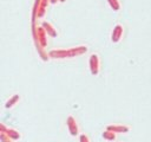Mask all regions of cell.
<instances>
[{"mask_svg": "<svg viewBox=\"0 0 151 142\" xmlns=\"http://www.w3.org/2000/svg\"><path fill=\"white\" fill-rule=\"evenodd\" d=\"M123 33H124V27L120 24H117L113 27L112 33H111V40H112V43H118L122 39Z\"/></svg>", "mask_w": 151, "mask_h": 142, "instance_id": "5b68a950", "label": "cell"}, {"mask_svg": "<svg viewBox=\"0 0 151 142\" xmlns=\"http://www.w3.org/2000/svg\"><path fill=\"white\" fill-rule=\"evenodd\" d=\"M1 141L2 142H12V138L6 134V133H1Z\"/></svg>", "mask_w": 151, "mask_h": 142, "instance_id": "7c38bea8", "label": "cell"}, {"mask_svg": "<svg viewBox=\"0 0 151 142\" xmlns=\"http://www.w3.org/2000/svg\"><path fill=\"white\" fill-rule=\"evenodd\" d=\"M66 124H67V129L70 131V134L72 136H77L79 134V128H78V123L76 121L74 117L72 116H68L67 117V121H66Z\"/></svg>", "mask_w": 151, "mask_h": 142, "instance_id": "277c9868", "label": "cell"}, {"mask_svg": "<svg viewBox=\"0 0 151 142\" xmlns=\"http://www.w3.org/2000/svg\"><path fill=\"white\" fill-rule=\"evenodd\" d=\"M0 130H1V133H6V131H7V129H6V127H5V125H4L2 123L0 124Z\"/></svg>", "mask_w": 151, "mask_h": 142, "instance_id": "5bb4252c", "label": "cell"}, {"mask_svg": "<svg viewBox=\"0 0 151 142\" xmlns=\"http://www.w3.org/2000/svg\"><path fill=\"white\" fill-rule=\"evenodd\" d=\"M41 26L45 28V31L47 32L48 36H51V37H57V34H58V33H57V30L54 28V26H53L51 22H48V21H44Z\"/></svg>", "mask_w": 151, "mask_h": 142, "instance_id": "52a82bcc", "label": "cell"}, {"mask_svg": "<svg viewBox=\"0 0 151 142\" xmlns=\"http://www.w3.org/2000/svg\"><path fill=\"white\" fill-rule=\"evenodd\" d=\"M51 1V4H57V1H59V0H50Z\"/></svg>", "mask_w": 151, "mask_h": 142, "instance_id": "9a60e30c", "label": "cell"}, {"mask_svg": "<svg viewBox=\"0 0 151 142\" xmlns=\"http://www.w3.org/2000/svg\"><path fill=\"white\" fill-rule=\"evenodd\" d=\"M106 129L113 131V133H127L130 128L127 125H122V124H110L106 127Z\"/></svg>", "mask_w": 151, "mask_h": 142, "instance_id": "8992f818", "label": "cell"}, {"mask_svg": "<svg viewBox=\"0 0 151 142\" xmlns=\"http://www.w3.org/2000/svg\"><path fill=\"white\" fill-rule=\"evenodd\" d=\"M88 66H90V71L93 76H97L99 73V70H100V60H99V57L98 54L96 53H92L90 56V59H88Z\"/></svg>", "mask_w": 151, "mask_h": 142, "instance_id": "3957f363", "label": "cell"}, {"mask_svg": "<svg viewBox=\"0 0 151 142\" xmlns=\"http://www.w3.org/2000/svg\"><path fill=\"white\" fill-rule=\"evenodd\" d=\"M19 99H20V96H19V95H13V96L5 103V108H7V109H8V108H12L13 105H15V104L18 103Z\"/></svg>", "mask_w": 151, "mask_h": 142, "instance_id": "ba28073f", "label": "cell"}, {"mask_svg": "<svg viewBox=\"0 0 151 142\" xmlns=\"http://www.w3.org/2000/svg\"><path fill=\"white\" fill-rule=\"evenodd\" d=\"M106 1H107V4L110 5V7L114 12H117V11L120 9V2H119V0H106Z\"/></svg>", "mask_w": 151, "mask_h": 142, "instance_id": "8fae6325", "label": "cell"}, {"mask_svg": "<svg viewBox=\"0 0 151 142\" xmlns=\"http://www.w3.org/2000/svg\"><path fill=\"white\" fill-rule=\"evenodd\" d=\"M6 134L12 138V140H19L20 137H21V135H20V133L18 131V130H15V129H7V131H6Z\"/></svg>", "mask_w": 151, "mask_h": 142, "instance_id": "9c48e42d", "label": "cell"}, {"mask_svg": "<svg viewBox=\"0 0 151 142\" xmlns=\"http://www.w3.org/2000/svg\"><path fill=\"white\" fill-rule=\"evenodd\" d=\"M79 142H90V140H88L87 135H85V134H81V135L79 136Z\"/></svg>", "mask_w": 151, "mask_h": 142, "instance_id": "4fadbf2b", "label": "cell"}, {"mask_svg": "<svg viewBox=\"0 0 151 142\" xmlns=\"http://www.w3.org/2000/svg\"><path fill=\"white\" fill-rule=\"evenodd\" d=\"M33 37L38 46L41 47H46L47 46V32L45 31V28L42 26H35L33 22Z\"/></svg>", "mask_w": 151, "mask_h": 142, "instance_id": "7a4b0ae2", "label": "cell"}, {"mask_svg": "<svg viewBox=\"0 0 151 142\" xmlns=\"http://www.w3.org/2000/svg\"><path fill=\"white\" fill-rule=\"evenodd\" d=\"M103 137H104L105 140H107V141H114V140H116V133H113V131L106 129V130L103 133Z\"/></svg>", "mask_w": 151, "mask_h": 142, "instance_id": "30bf717a", "label": "cell"}, {"mask_svg": "<svg viewBox=\"0 0 151 142\" xmlns=\"http://www.w3.org/2000/svg\"><path fill=\"white\" fill-rule=\"evenodd\" d=\"M59 1H60V2H65L66 0H59Z\"/></svg>", "mask_w": 151, "mask_h": 142, "instance_id": "2e32d148", "label": "cell"}, {"mask_svg": "<svg viewBox=\"0 0 151 142\" xmlns=\"http://www.w3.org/2000/svg\"><path fill=\"white\" fill-rule=\"evenodd\" d=\"M87 52L86 45H80L71 49H60V50H52L50 51V57L54 59H63V58H73L77 56H81Z\"/></svg>", "mask_w": 151, "mask_h": 142, "instance_id": "6da1fadb", "label": "cell"}]
</instances>
